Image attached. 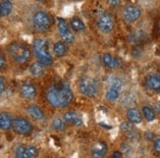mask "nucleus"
Wrapping results in <instances>:
<instances>
[{
	"instance_id": "nucleus-42",
	"label": "nucleus",
	"mask_w": 160,
	"mask_h": 158,
	"mask_svg": "<svg viewBox=\"0 0 160 158\" xmlns=\"http://www.w3.org/2000/svg\"><path fill=\"white\" fill-rule=\"evenodd\" d=\"M72 1H79V0H72Z\"/></svg>"
},
{
	"instance_id": "nucleus-39",
	"label": "nucleus",
	"mask_w": 160,
	"mask_h": 158,
	"mask_svg": "<svg viewBox=\"0 0 160 158\" xmlns=\"http://www.w3.org/2000/svg\"><path fill=\"white\" fill-rule=\"evenodd\" d=\"M2 16V11H1V5H0V17Z\"/></svg>"
},
{
	"instance_id": "nucleus-28",
	"label": "nucleus",
	"mask_w": 160,
	"mask_h": 158,
	"mask_svg": "<svg viewBox=\"0 0 160 158\" xmlns=\"http://www.w3.org/2000/svg\"><path fill=\"white\" fill-rule=\"evenodd\" d=\"M121 130L125 133H128V132H131V131H133L134 130L133 123H131L130 121L129 122H123L121 124Z\"/></svg>"
},
{
	"instance_id": "nucleus-29",
	"label": "nucleus",
	"mask_w": 160,
	"mask_h": 158,
	"mask_svg": "<svg viewBox=\"0 0 160 158\" xmlns=\"http://www.w3.org/2000/svg\"><path fill=\"white\" fill-rule=\"evenodd\" d=\"M26 146H19L16 150H15V156L18 158H24V153H25Z\"/></svg>"
},
{
	"instance_id": "nucleus-12",
	"label": "nucleus",
	"mask_w": 160,
	"mask_h": 158,
	"mask_svg": "<svg viewBox=\"0 0 160 158\" xmlns=\"http://www.w3.org/2000/svg\"><path fill=\"white\" fill-rule=\"evenodd\" d=\"M107 144L103 141H95L92 146V154L93 157L99 158L105 156L107 153Z\"/></svg>"
},
{
	"instance_id": "nucleus-21",
	"label": "nucleus",
	"mask_w": 160,
	"mask_h": 158,
	"mask_svg": "<svg viewBox=\"0 0 160 158\" xmlns=\"http://www.w3.org/2000/svg\"><path fill=\"white\" fill-rule=\"evenodd\" d=\"M142 114H143L144 119L147 121H148V122L153 121L156 118L155 110L153 108L149 107V106H143L142 107Z\"/></svg>"
},
{
	"instance_id": "nucleus-7",
	"label": "nucleus",
	"mask_w": 160,
	"mask_h": 158,
	"mask_svg": "<svg viewBox=\"0 0 160 158\" xmlns=\"http://www.w3.org/2000/svg\"><path fill=\"white\" fill-rule=\"evenodd\" d=\"M12 128L19 135H29L32 131V124L24 117H17V118L13 119Z\"/></svg>"
},
{
	"instance_id": "nucleus-34",
	"label": "nucleus",
	"mask_w": 160,
	"mask_h": 158,
	"mask_svg": "<svg viewBox=\"0 0 160 158\" xmlns=\"http://www.w3.org/2000/svg\"><path fill=\"white\" fill-rule=\"evenodd\" d=\"M5 89V82L2 77H0V94H1Z\"/></svg>"
},
{
	"instance_id": "nucleus-38",
	"label": "nucleus",
	"mask_w": 160,
	"mask_h": 158,
	"mask_svg": "<svg viewBox=\"0 0 160 158\" xmlns=\"http://www.w3.org/2000/svg\"><path fill=\"white\" fill-rule=\"evenodd\" d=\"M145 137H147L148 140H152V137H153V134H152V133H147V134H145Z\"/></svg>"
},
{
	"instance_id": "nucleus-31",
	"label": "nucleus",
	"mask_w": 160,
	"mask_h": 158,
	"mask_svg": "<svg viewBox=\"0 0 160 158\" xmlns=\"http://www.w3.org/2000/svg\"><path fill=\"white\" fill-rule=\"evenodd\" d=\"M121 0H107V3L110 7H112V8H115L118 5L120 4Z\"/></svg>"
},
{
	"instance_id": "nucleus-11",
	"label": "nucleus",
	"mask_w": 160,
	"mask_h": 158,
	"mask_svg": "<svg viewBox=\"0 0 160 158\" xmlns=\"http://www.w3.org/2000/svg\"><path fill=\"white\" fill-rule=\"evenodd\" d=\"M20 94L22 95V97L25 99H32L34 96L37 95V89L30 82H26L22 85L20 88Z\"/></svg>"
},
{
	"instance_id": "nucleus-24",
	"label": "nucleus",
	"mask_w": 160,
	"mask_h": 158,
	"mask_svg": "<svg viewBox=\"0 0 160 158\" xmlns=\"http://www.w3.org/2000/svg\"><path fill=\"white\" fill-rule=\"evenodd\" d=\"M120 96V91L115 88H109L107 92H106V99L110 102H114L116 101Z\"/></svg>"
},
{
	"instance_id": "nucleus-15",
	"label": "nucleus",
	"mask_w": 160,
	"mask_h": 158,
	"mask_svg": "<svg viewBox=\"0 0 160 158\" xmlns=\"http://www.w3.org/2000/svg\"><path fill=\"white\" fill-rule=\"evenodd\" d=\"M127 118L131 123L140 124L142 120V116L138 108H130L127 111Z\"/></svg>"
},
{
	"instance_id": "nucleus-19",
	"label": "nucleus",
	"mask_w": 160,
	"mask_h": 158,
	"mask_svg": "<svg viewBox=\"0 0 160 158\" xmlns=\"http://www.w3.org/2000/svg\"><path fill=\"white\" fill-rule=\"evenodd\" d=\"M102 62H103V64L109 69H114L118 66V60L110 53H105L103 55Z\"/></svg>"
},
{
	"instance_id": "nucleus-26",
	"label": "nucleus",
	"mask_w": 160,
	"mask_h": 158,
	"mask_svg": "<svg viewBox=\"0 0 160 158\" xmlns=\"http://www.w3.org/2000/svg\"><path fill=\"white\" fill-rule=\"evenodd\" d=\"M38 154V148L33 146H26L24 158H33V157H37Z\"/></svg>"
},
{
	"instance_id": "nucleus-30",
	"label": "nucleus",
	"mask_w": 160,
	"mask_h": 158,
	"mask_svg": "<svg viewBox=\"0 0 160 158\" xmlns=\"http://www.w3.org/2000/svg\"><path fill=\"white\" fill-rule=\"evenodd\" d=\"M153 148L157 153H160V136H156L153 141Z\"/></svg>"
},
{
	"instance_id": "nucleus-22",
	"label": "nucleus",
	"mask_w": 160,
	"mask_h": 158,
	"mask_svg": "<svg viewBox=\"0 0 160 158\" xmlns=\"http://www.w3.org/2000/svg\"><path fill=\"white\" fill-rule=\"evenodd\" d=\"M52 127L54 130L58 131V132H62L64 131L67 127V123L64 121V119H61L59 117H55L52 120Z\"/></svg>"
},
{
	"instance_id": "nucleus-16",
	"label": "nucleus",
	"mask_w": 160,
	"mask_h": 158,
	"mask_svg": "<svg viewBox=\"0 0 160 158\" xmlns=\"http://www.w3.org/2000/svg\"><path fill=\"white\" fill-rule=\"evenodd\" d=\"M145 85L152 91H157L160 88V77L157 75H149L145 79Z\"/></svg>"
},
{
	"instance_id": "nucleus-20",
	"label": "nucleus",
	"mask_w": 160,
	"mask_h": 158,
	"mask_svg": "<svg viewBox=\"0 0 160 158\" xmlns=\"http://www.w3.org/2000/svg\"><path fill=\"white\" fill-rule=\"evenodd\" d=\"M30 73L34 76V77H40L42 76L45 71H44V65L41 64L40 62H36L32 63L30 67Z\"/></svg>"
},
{
	"instance_id": "nucleus-37",
	"label": "nucleus",
	"mask_w": 160,
	"mask_h": 158,
	"mask_svg": "<svg viewBox=\"0 0 160 158\" xmlns=\"http://www.w3.org/2000/svg\"><path fill=\"white\" fill-rule=\"evenodd\" d=\"M122 156H123V154L120 152V151H115V152H113V154H112V157H115V158H120Z\"/></svg>"
},
{
	"instance_id": "nucleus-18",
	"label": "nucleus",
	"mask_w": 160,
	"mask_h": 158,
	"mask_svg": "<svg viewBox=\"0 0 160 158\" xmlns=\"http://www.w3.org/2000/svg\"><path fill=\"white\" fill-rule=\"evenodd\" d=\"M68 49H67V46L64 42L62 41H58V42L54 43L53 45V53L56 57H63L66 55Z\"/></svg>"
},
{
	"instance_id": "nucleus-25",
	"label": "nucleus",
	"mask_w": 160,
	"mask_h": 158,
	"mask_svg": "<svg viewBox=\"0 0 160 158\" xmlns=\"http://www.w3.org/2000/svg\"><path fill=\"white\" fill-rule=\"evenodd\" d=\"M1 11H2V16H8L12 12L13 5L10 0H3L1 2Z\"/></svg>"
},
{
	"instance_id": "nucleus-1",
	"label": "nucleus",
	"mask_w": 160,
	"mask_h": 158,
	"mask_svg": "<svg viewBox=\"0 0 160 158\" xmlns=\"http://www.w3.org/2000/svg\"><path fill=\"white\" fill-rule=\"evenodd\" d=\"M73 91L67 82L53 84L46 92V98L54 107L63 108L68 106L73 100Z\"/></svg>"
},
{
	"instance_id": "nucleus-6",
	"label": "nucleus",
	"mask_w": 160,
	"mask_h": 158,
	"mask_svg": "<svg viewBox=\"0 0 160 158\" xmlns=\"http://www.w3.org/2000/svg\"><path fill=\"white\" fill-rule=\"evenodd\" d=\"M96 24L98 29L104 32V33H109L114 30L115 27V21L113 17L108 13H101L100 15L97 17Z\"/></svg>"
},
{
	"instance_id": "nucleus-10",
	"label": "nucleus",
	"mask_w": 160,
	"mask_h": 158,
	"mask_svg": "<svg viewBox=\"0 0 160 158\" xmlns=\"http://www.w3.org/2000/svg\"><path fill=\"white\" fill-rule=\"evenodd\" d=\"M63 119L68 125H72V126H76V127H81L83 125V121L82 119V116L79 113L74 112V111L66 112L63 115Z\"/></svg>"
},
{
	"instance_id": "nucleus-3",
	"label": "nucleus",
	"mask_w": 160,
	"mask_h": 158,
	"mask_svg": "<svg viewBox=\"0 0 160 158\" xmlns=\"http://www.w3.org/2000/svg\"><path fill=\"white\" fill-rule=\"evenodd\" d=\"M9 52L11 57L19 64H24L31 58V51L29 47L19 42L12 43L9 46Z\"/></svg>"
},
{
	"instance_id": "nucleus-8",
	"label": "nucleus",
	"mask_w": 160,
	"mask_h": 158,
	"mask_svg": "<svg viewBox=\"0 0 160 158\" xmlns=\"http://www.w3.org/2000/svg\"><path fill=\"white\" fill-rule=\"evenodd\" d=\"M58 32H59V34L62 40H63L65 43L69 44V43L74 42V39H75L74 34L70 31V29H69L66 21L62 18H58Z\"/></svg>"
},
{
	"instance_id": "nucleus-36",
	"label": "nucleus",
	"mask_w": 160,
	"mask_h": 158,
	"mask_svg": "<svg viewBox=\"0 0 160 158\" xmlns=\"http://www.w3.org/2000/svg\"><path fill=\"white\" fill-rule=\"evenodd\" d=\"M153 109L155 110V112H158V113H160V102H156V103H154V105H153Z\"/></svg>"
},
{
	"instance_id": "nucleus-2",
	"label": "nucleus",
	"mask_w": 160,
	"mask_h": 158,
	"mask_svg": "<svg viewBox=\"0 0 160 158\" xmlns=\"http://www.w3.org/2000/svg\"><path fill=\"white\" fill-rule=\"evenodd\" d=\"M33 51L38 62L44 66H49L53 63L52 56L49 52V42L45 38H38L33 42Z\"/></svg>"
},
{
	"instance_id": "nucleus-27",
	"label": "nucleus",
	"mask_w": 160,
	"mask_h": 158,
	"mask_svg": "<svg viewBox=\"0 0 160 158\" xmlns=\"http://www.w3.org/2000/svg\"><path fill=\"white\" fill-rule=\"evenodd\" d=\"M109 85L111 88H115V89H118V91H120L123 86V81L120 78H113V79H111Z\"/></svg>"
},
{
	"instance_id": "nucleus-9",
	"label": "nucleus",
	"mask_w": 160,
	"mask_h": 158,
	"mask_svg": "<svg viewBox=\"0 0 160 158\" xmlns=\"http://www.w3.org/2000/svg\"><path fill=\"white\" fill-rule=\"evenodd\" d=\"M123 17L129 23H134L141 17V10L135 5H128L123 10Z\"/></svg>"
},
{
	"instance_id": "nucleus-5",
	"label": "nucleus",
	"mask_w": 160,
	"mask_h": 158,
	"mask_svg": "<svg viewBox=\"0 0 160 158\" xmlns=\"http://www.w3.org/2000/svg\"><path fill=\"white\" fill-rule=\"evenodd\" d=\"M32 21H33V25L36 27V29L41 32L49 30L52 25V20H51L50 15H48L47 13L43 11H38L34 14Z\"/></svg>"
},
{
	"instance_id": "nucleus-17",
	"label": "nucleus",
	"mask_w": 160,
	"mask_h": 158,
	"mask_svg": "<svg viewBox=\"0 0 160 158\" xmlns=\"http://www.w3.org/2000/svg\"><path fill=\"white\" fill-rule=\"evenodd\" d=\"M147 38V34L143 31H136L129 36V41L133 44H140Z\"/></svg>"
},
{
	"instance_id": "nucleus-43",
	"label": "nucleus",
	"mask_w": 160,
	"mask_h": 158,
	"mask_svg": "<svg viewBox=\"0 0 160 158\" xmlns=\"http://www.w3.org/2000/svg\"><path fill=\"white\" fill-rule=\"evenodd\" d=\"M159 29H160V25H159Z\"/></svg>"
},
{
	"instance_id": "nucleus-14",
	"label": "nucleus",
	"mask_w": 160,
	"mask_h": 158,
	"mask_svg": "<svg viewBox=\"0 0 160 158\" xmlns=\"http://www.w3.org/2000/svg\"><path fill=\"white\" fill-rule=\"evenodd\" d=\"M13 124L12 116L7 112L0 113V129L3 131H8Z\"/></svg>"
},
{
	"instance_id": "nucleus-32",
	"label": "nucleus",
	"mask_w": 160,
	"mask_h": 158,
	"mask_svg": "<svg viewBox=\"0 0 160 158\" xmlns=\"http://www.w3.org/2000/svg\"><path fill=\"white\" fill-rule=\"evenodd\" d=\"M142 53V50L140 47H135L133 49V56H135V57H140Z\"/></svg>"
},
{
	"instance_id": "nucleus-13",
	"label": "nucleus",
	"mask_w": 160,
	"mask_h": 158,
	"mask_svg": "<svg viewBox=\"0 0 160 158\" xmlns=\"http://www.w3.org/2000/svg\"><path fill=\"white\" fill-rule=\"evenodd\" d=\"M27 113L29 114V116L32 117L33 120H37V121L42 120L44 118L43 111L38 105H30L27 108Z\"/></svg>"
},
{
	"instance_id": "nucleus-40",
	"label": "nucleus",
	"mask_w": 160,
	"mask_h": 158,
	"mask_svg": "<svg viewBox=\"0 0 160 158\" xmlns=\"http://www.w3.org/2000/svg\"><path fill=\"white\" fill-rule=\"evenodd\" d=\"M157 91V93H158V94L160 95V88H158V89H157V91Z\"/></svg>"
},
{
	"instance_id": "nucleus-35",
	"label": "nucleus",
	"mask_w": 160,
	"mask_h": 158,
	"mask_svg": "<svg viewBox=\"0 0 160 158\" xmlns=\"http://www.w3.org/2000/svg\"><path fill=\"white\" fill-rule=\"evenodd\" d=\"M122 149L125 153H129L130 152V146L128 144H122Z\"/></svg>"
},
{
	"instance_id": "nucleus-33",
	"label": "nucleus",
	"mask_w": 160,
	"mask_h": 158,
	"mask_svg": "<svg viewBox=\"0 0 160 158\" xmlns=\"http://www.w3.org/2000/svg\"><path fill=\"white\" fill-rule=\"evenodd\" d=\"M5 65H6V60H5V57L3 55L0 53V70H3L5 68Z\"/></svg>"
},
{
	"instance_id": "nucleus-41",
	"label": "nucleus",
	"mask_w": 160,
	"mask_h": 158,
	"mask_svg": "<svg viewBox=\"0 0 160 158\" xmlns=\"http://www.w3.org/2000/svg\"><path fill=\"white\" fill-rule=\"evenodd\" d=\"M37 1H38V2H42V1H44V0H37Z\"/></svg>"
},
{
	"instance_id": "nucleus-4",
	"label": "nucleus",
	"mask_w": 160,
	"mask_h": 158,
	"mask_svg": "<svg viewBox=\"0 0 160 158\" xmlns=\"http://www.w3.org/2000/svg\"><path fill=\"white\" fill-rule=\"evenodd\" d=\"M98 82L95 79L85 77L80 81L79 89L82 94L88 96V97H93L98 92Z\"/></svg>"
},
{
	"instance_id": "nucleus-23",
	"label": "nucleus",
	"mask_w": 160,
	"mask_h": 158,
	"mask_svg": "<svg viewBox=\"0 0 160 158\" xmlns=\"http://www.w3.org/2000/svg\"><path fill=\"white\" fill-rule=\"evenodd\" d=\"M70 27H72V30L75 32H81L85 30V24L82 20H80L79 18H74L71 20L70 22Z\"/></svg>"
}]
</instances>
